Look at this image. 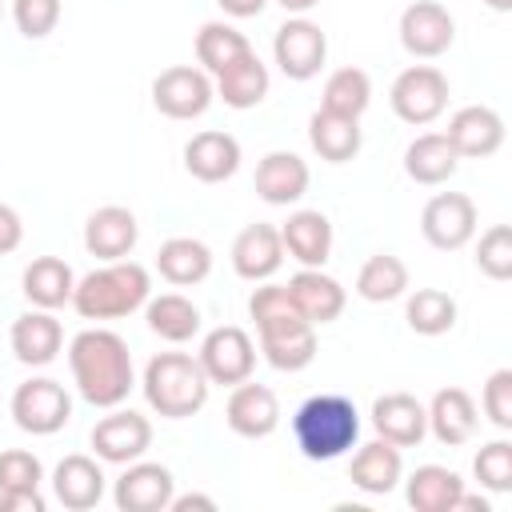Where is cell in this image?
<instances>
[{
  "instance_id": "cell-1",
  "label": "cell",
  "mask_w": 512,
  "mask_h": 512,
  "mask_svg": "<svg viewBox=\"0 0 512 512\" xmlns=\"http://www.w3.org/2000/svg\"><path fill=\"white\" fill-rule=\"evenodd\" d=\"M68 368L72 384L84 404L92 408H116L136 388V368L128 340L112 328H84L68 340Z\"/></svg>"
},
{
  "instance_id": "cell-2",
  "label": "cell",
  "mask_w": 512,
  "mask_h": 512,
  "mask_svg": "<svg viewBox=\"0 0 512 512\" xmlns=\"http://www.w3.org/2000/svg\"><path fill=\"white\" fill-rule=\"evenodd\" d=\"M292 440L304 460H340L360 440V412L340 392H316L292 412Z\"/></svg>"
},
{
  "instance_id": "cell-3",
  "label": "cell",
  "mask_w": 512,
  "mask_h": 512,
  "mask_svg": "<svg viewBox=\"0 0 512 512\" xmlns=\"http://www.w3.org/2000/svg\"><path fill=\"white\" fill-rule=\"evenodd\" d=\"M152 296V272L136 260H108L76 280L72 308L80 320H120L144 308Z\"/></svg>"
},
{
  "instance_id": "cell-4",
  "label": "cell",
  "mask_w": 512,
  "mask_h": 512,
  "mask_svg": "<svg viewBox=\"0 0 512 512\" xmlns=\"http://www.w3.org/2000/svg\"><path fill=\"white\" fill-rule=\"evenodd\" d=\"M140 392H144V400H148V408L156 416L188 420L208 404L212 384H208V376H204L196 356H188V352H156L144 364Z\"/></svg>"
},
{
  "instance_id": "cell-5",
  "label": "cell",
  "mask_w": 512,
  "mask_h": 512,
  "mask_svg": "<svg viewBox=\"0 0 512 512\" xmlns=\"http://www.w3.org/2000/svg\"><path fill=\"white\" fill-rule=\"evenodd\" d=\"M12 420L28 436H56L72 420V396L52 376H32L12 392Z\"/></svg>"
},
{
  "instance_id": "cell-6",
  "label": "cell",
  "mask_w": 512,
  "mask_h": 512,
  "mask_svg": "<svg viewBox=\"0 0 512 512\" xmlns=\"http://www.w3.org/2000/svg\"><path fill=\"white\" fill-rule=\"evenodd\" d=\"M388 104L404 124L424 128V124L440 120L448 108V76L436 64H412L392 80Z\"/></svg>"
},
{
  "instance_id": "cell-7",
  "label": "cell",
  "mask_w": 512,
  "mask_h": 512,
  "mask_svg": "<svg viewBox=\"0 0 512 512\" xmlns=\"http://www.w3.org/2000/svg\"><path fill=\"white\" fill-rule=\"evenodd\" d=\"M272 60L288 80H312L320 76L328 60V36L308 16H288L272 36Z\"/></svg>"
},
{
  "instance_id": "cell-8",
  "label": "cell",
  "mask_w": 512,
  "mask_h": 512,
  "mask_svg": "<svg viewBox=\"0 0 512 512\" xmlns=\"http://www.w3.org/2000/svg\"><path fill=\"white\" fill-rule=\"evenodd\" d=\"M212 100H216L212 76L196 64H172L152 80V104L168 120H196L212 108Z\"/></svg>"
},
{
  "instance_id": "cell-9",
  "label": "cell",
  "mask_w": 512,
  "mask_h": 512,
  "mask_svg": "<svg viewBox=\"0 0 512 512\" xmlns=\"http://www.w3.org/2000/svg\"><path fill=\"white\" fill-rule=\"evenodd\" d=\"M196 360H200L208 384L232 388V384H240V380L252 376V368H256V344H252V336L240 324H220V328H212L200 340Z\"/></svg>"
},
{
  "instance_id": "cell-10",
  "label": "cell",
  "mask_w": 512,
  "mask_h": 512,
  "mask_svg": "<svg viewBox=\"0 0 512 512\" xmlns=\"http://www.w3.org/2000/svg\"><path fill=\"white\" fill-rule=\"evenodd\" d=\"M92 452L104 464H132L152 448V420L136 408H108L92 428Z\"/></svg>"
},
{
  "instance_id": "cell-11",
  "label": "cell",
  "mask_w": 512,
  "mask_h": 512,
  "mask_svg": "<svg viewBox=\"0 0 512 512\" xmlns=\"http://www.w3.org/2000/svg\"><path fill=\"white\" fill-rule=\"evenodd\" d=\"M480 212L464 192H436L420 212V232L436 252H456L476 236Z\"/></svg>"
},
{
  "instance_id": "cell-12",
  "label": "cell",
  "mask_w": 512,
  "mask_h": 512,
  "mask_svg": "<svg viewBox=\"0 0 512 512\" xmlns=\"http://www.w3.org/2000/svg\"><path fill=\"white\" fill-rule=\"evenodd\" d=\"M456 40V20L440 0H412L400 12V44L416 60H436L452 48Z\"/></svg>"
},
{
  "instance_id": "cell-13",
  "label": "cell",
  "mask_w": 512,
  "mask_h": 512,
  "mask_svg": "<svg viewBox=\"0 0 512 512\" xmlns=\"http://www.w3.org/2000/svg\"><path fill=\"white\" fill-rule=\"evenodd\" d=\"M172 496H176L172 468L152 464L144 456L132 460V464H124V472L112 484V504L120 512H168Z\"/></svg>"
},
{
  "instance_id": "cell-14",
  "label": "cell",
  "mask_w": 512,
  "mask_h": 512,
  "mask_svg": "<svg viewBox=\"0 0 512 512\" xmlns=\"http://www.w3.org/2000/svg\"><path fill=\"white\" fill-rule=\"evenodd\" d=\"M224 424L236 436H244V440L272 436L280 428V400H276V392L268 384H252V376L232 384V396L224 404Z\"/></svg>"
},
{
  "instance_id": "cell-15",
  "label": "cell",
  "mask_w": 512,
  "mask_h": 512,
  "mask_svg": "<svg viewBox=\"0 0 512 512\" xmlns=\"http://www.w3.org/2000/svg\"><path fill=\"white\" fill-rule=\"evenodd\" d=\"M444 136L460 160H484V156L500 152V144H504V116L488 104H468V108L452 112Z\"/></svg>"
},
{
  "instance_id": "cell-16",
  "label": "cell",
  "mask_w": 512,
  "mask_h": 512,
  "mask_svg": "<svg viewBox=\"0 0 512 512\" xmlns=\"http://www.w3.org/2000/svg\"><path fill=\"white\" fill-rule=\"evenodd\" d=\"M284 264V240H280V228L268 224V220H256L248 228H240V236L232 240V272L240 280H272Z\"/></svg>"
},
{
  "instance_id": "cell-17",
  "label": "cell",
  "mask_w": 512,
  "mask_h": 512,
  "mask_svg": "<svg viewBox=\"0 0 512 512\" xmlns=\"http://www.w3.org/2000/svg\"><path fill=\"white\" fill-rule=\"evenodd\" d=\"M108 492V476L100 468L96 456H84V452H72L64 456L56 468H52V496L68 508V512H88L104 500Z\"/></svg>"
},
{
  "instance_id": "cell-18",
  "label": "cell",
  "mask_w": 512,
  "mask_h": 512,
  "mask_svg": "<svg viewBox=\"0 0 512 512\" xmlns=\"http://www.w3.org/2000/svg\"><path fill=\"white\" fill-rule=\"evenodd\" d=\"M184 168L200 184H224L240 168V140L220 128H204L184 144Z\"/></svg>"
},
{
  "instance_id": "cell-19",
  "label": "cell",
  "mask_w": 512,
  "mask_h": 512,
  "mask_svg": "<svg viewBox=\"0 0 512 512\" xmlns=\"http://www.w3.org/2000/svg\"><path fill=\"white\" fill-rule=\"evenodd\" d=\"M136 240H140V224H136L132 208H124V204H104L84 220V248H88V256H96L104 264L132 256Z\"/></svg>"
},
{
  "instance_id": "cell-20",
  "label": "cell",
  "mask_w": 512,
  "mask_h": 512,
  "mask_svg": "<svg viewBox=\"0 0 512 512\" xmlns=\"http://www.w3.org/2000/svg\"><path fill=\"white\" fill-rule=\"evenodd\" d=\"M8 344H12V356L28 368H44L60 356L64 348V324L48 312V308H32V312H20L12 320V332H8Z\"/></svg>"
},
{
  "instance_id": "cell-21",
  "label": "cell",
  "mask_w": 512,
  "mask_h": 512,
  "mask_svg": "<svg viewBox=\"0 0 512 512\" xmlns=\"http://www.w3.org/2000/svg\"><path fill=\"white\" fill-rule=\"evenodd\" d=\"M372 428L396 448H416L428 436V412L412 392H384L372 400Z\"/></svg>"
},
{
  "instance_id": "cell-22",
  "label": "cell",
  "mask_w": 512,
  "mask_h": 512,
  "mask_svg": "<svg viewBox=\"0 0 512 512\" xmlns=\"http://www.w3.org/2000/svg\"><path fill=\"white\" fill-rule=\"evenodd\" d=\"M308 180H312L308 164H304L296 152H284V148H276V152L260 156L256 176H252L256 196H260L264 204H272V208H288V204L304 200Z\"/></svg>"
},
{
  "instance_id": "cell-23",
  "label": "cell",
  "mask_w": 512,
  "mask_h": 512,
  "mask_svg": "<svg viewBox=\"0 0 512 512\" xmlns=\"http://www.w3.org/2000/svg\"><path fill=\"white\" fill-rule=\"evenodd\" d=\"M284 256H292L300 268H324L332 256V220L320 208H296L280 224Z\"/></svg>"
},
{
  "instance_id": "cell-24",
  "label": "cell",
  "mask_w": 512,
  "mask_h": 512,
  "mask_svg": "<svg viewBox=\"0 0 512 512\" xmlns=\"http://www.w3.org/2000/svg\"><path fill=\"white\" fill-rule=\"evenodd\" d=\"M424 412H428V432L444 444V448H460V444H468L472 436H476V424H480V408H476V400L464 392V388H440L428 404H424Z\"/></svg>"
},
{
  "instance_id": "cell-25",
  "label": "cell",
  "mask_w": 512,
  "mask_h": 512,
  "mask_svg": "<svg viewBox=\"0 0 512 512\" xmlns=\"http://www.w3.org/2000/svg\"><path fill=\"white\" fill-rule=\"evenodd\" d=\"M348 480L368 492V496H388L400 480H404V460H400V448L388 444V440H368V444H356L352 452V464H348Z\"/></svg>"
},
{
  "instance_id": "cell-26",
  "label": "cell",
  "mask_w": 512,
  "mask_h": 512,
  "mask_svg": "<svg viewBox=\"0 0 512 512\" xmlns=\"http://www.w3.org/2000/svg\"><path fill=\"white\" fill-rule=\"evenodd\" d=\"M288 292H292V300H296V308L304 312L308 324H332L348 304L344 284L336 276H328L324 268H300L288 280Z\"/></svg>"
},
{
  "instance_id": "cell-27",
  "label": "cell",
  "mask_w": 512,
  "mask_h": 512,
  "mask_svg": "<svg viewBox=\"0 0 512 512\" xmlns=\"http://www.w3.org/2000/svg\"><path fill=\"white\" fill-rule=\"evenodd\" d=\"M212 88H216V100H224L236 112H248L256 104H264V96L272 88V76H268V64L256 52H244L236 64H228L224 72H216Z\"/></svg>"
},
{
  "instance_id": "cell-28",
  "label": "cell",
  "mask_w": 512,
  "mask_h": 512,
  "mask_svg": "<svg viewBox=\"0 0 512 512\" xmlns=\"http://www.w3.org/2000/svg\"><path fill=\"white\" fill-rule=\"evenodd\" d=\"M72 288H76V272H72V264L60 260V256H36V260L24 268V276H20L24 300H28L32 308H48V312L72 304Z\"/></svg>"
},
{
  "instance_id": "cell-29",
  "label": "cell",
  "mask_w": 512,
  "mask_h": 512,
  "mask_svg": "<svg viewBox=\"0 0 512 512\" xmlns=\"http://www.w3.org/2000/svg\"><path fill=\"white\" fill-rule=\"evenodd\" d=\"M460 168V156L456 148L448 144L444 132H420L408 148H404V172L408 180L424 184V188H436V184H448Z\"/></svg>"
},
{
  "instance_id": "cell-30",
  "label": "cell",
  "mask_w": 512,
  "mask_h": 512,
  "mask_svg": "<svg viewBox=\"0 0 512 512\" xmlns=\"http://www.w3.org/2000/svg\"><path fill=\"white\" fill-rule=\"evenodd\" d=\"M156 272L172 288H192L212 272V248L196 236H172L156 248Z\"/></svg>"
},
{
  "instance_id": "cell-31",
  "label": "cell",
  "mask_w": 512,
  "mask_h": 512,
  "mask_svg": "<svg viewBox=\"0 0 512 512\" xmlns=\"http://www.w3.org/2000/svg\"><path fill=\"white\" fill-rule=\"evenodd\" d=\"M308 144H312V152H316L320 160H328V164H348V160L360 152V144H364L360 120L316 108L312 120H308Z\"/></svg>"
},
{
  "instance_id": "cell-32",
  "label": "cell",
  "mask_w": 512,
  "mask_h": 512,
  "mask_svg": "<svg viewBox=\"0 0 512 512\" xmlns=\"http://www.w3.org/2000/svg\"><path fill=\"white\" fill-rule=\"evenodd\" d=\"M464 492V480L444 464H420L404 480V500L416 512H452Z\"/></svg>"
},
{
  "instance_id": "cell-33",
  "label": "cell",
  "mask_w": 512,
  "mask_h": 512,
  "mask_svg": "<svg viewBox=\"0 0 512 512\" xmlns=\"http://www.w3.org/2000/svg\"><path fill=\"white\" fill-rule=\"evenodd\" d=\"M144 320H148V332H156V336L168 340V344H188V340L200 332V308H196L184 292L148 296Z\"/></svg>"
},
{
  "instance_id": "cell-34",
  "label": "cell",
  "mask_w": 512,
  "mask_h": 512,
  "mask_svg": "<svg viewBox=\"0 0 512 512\" xmlns=\"http://www.w3.org/2000/svg\"><path fill=\"white\" fill-rule=\"evenodd\" d=\"M248 316L256 320V336H276V332H288V328L308 324L304 312L296 308L288 284H268V280H260V288H252Z\"/></svg>"
},
{
  "instance_id": "cell-35",
  "label": "cell",
  "mask_w": 512,
  "mask_h": 512,
  "mask_svg": "<svg viewBox=\"0 0 512 512\" xmlns=\"http://www.w3.org/2000/svg\"><path fill=\"white\" fill-rule=\"evenodd\" d=\"M408 292V264L392 252H376L356 272V296L368 304H388Z\"/></svg>"
},
{
  "instance_id": "cell-36",
  "label": "cell",
  "mask_w": 512,
  "mask_h": 512,
  "mask_svg": "<svg viewBox=\"0 0 512 512\" xmlns=\"http://www.w3.org/2000/svg\"><path fill=\"white\" fill-rule=\"evenodd\" d=\"M244 52H252V44H248V36H244L240 28H232V24H224V20L200 24V32H196V60H200V68H204L208 76L224 72V68L236 64Z\"/></svg>"
},
{
  "instance_id": "cell-37",
  "label": "cell",
  "mask_w": 512,
  "mask_h": 512,
  "mask_svg": "<svg viewBox=\"0 0 512 512\" xmlns=\"http://www.w3.org/2000/svg\"><path fill=\"white\" fill-rule=\"evenodd\" d=\"M372 104V80L364 68H336L328 80H324V96H320V108L324 112H336V116H352L360 120Z\"/></svg>"
},
{
  "instance_id": "cell-38",
  "label": "cell",
  "mask_w": 512,
  "mask_h": 512,
  "mask_svg": "<svg viewBox=\"0 0 512 512\" xmlns=\"http://www.w3.org/2000/svg\"><path fill=\"white\" fill-rule=\"evenodd\" d=\"M404 320L416 336H444L456 328V300L444 288H416L404 304Z\"/></svg>"
},
{
  "instance_id": "cell-39",
  "label": "cell",
  "mask_w": 512,
  "mask_h": 512,
  "mask_svg": "<svg viewBox=\"0 0 512 512\" xmlns=\"http://www.w3.org/2000/svg\"><path fill=\"white\" fill-rule=\"evenodd\" d=\"M260 352L276 372H304L316 360V324H300L276 336H260Z\"/></svg>"
},
{
  "instance_id": "cell-40",
  "label": "cell",
  "mask_w": 512,
  "mask_h": 512,
  "mask_svg": "<svg viewBox=\"0 0 512 512\" xmlns=\"http://www.w3.org/2000/svg\"><path fill=\"white\" fill-rule=\"evenodd\" d=\"M472 472H476L480 488H488V492H512V440L496 436V440L480 444V452L472 460Z\"/></svg>"
},
{
  "instance_id": "cell-41",
  "label": "cell",
  "mask_w": 512,
  "mask_h": 512,
  "mask_svg": "<svg viewBox=\"0 0 512 512\" xmlns=\"http://www.w3.org/2000/svg\"><path fill=\"white\" fill-rule=\"evenodd\" d=\"M476 268L504 284L512 280V228L508 224H492L488 232H480V244H476Z\"/></svg>"
},
{
  "instance_id": "cell-42",
  "label": "cell",
  "mask_w": 512,
  "mask_h": 512,
  "mask_svg": "<svg viewBox=\"0 0 512 512\" xmlns=\"http://www.w3.org/2000/svg\"><path fill=\"white\" fill-rule=\"evenodd\" d=\"M64 4L60 0H12V20L24 40H44L60 24Z\"/></svg>"
},
{
  "instance_id": "cell-43",
  "label": "cell",
  "mask_w": 512,
  "mask_h": 512,
  "mask_svg": "<svg viewBox=\"0 0 512 512\" xmlns=\"http://www.w3.org/2000/svg\"><path fill=\"white\" fill-rule=\"evenodd\" d=\"M44 480V464L40 456L24 452V448H8L0 452V492H24V488H40Z\"/></svg>"
},
{
  "instance_id": "cell-44",
  "label": "cell",
  "mask_w": 512,
  "mask_h": 512,
  "mask_svg": "<svg viewBox=\"0 0 512 512\" xmlns=\"http://www.w3.org/2000/svg\"><path fill=\"white\" fill-rule=\"evenodd\" d=\"M480 408H484V416H488L500 432H512V368H496V372L484 380Z\"/></svg>"
},
{
  "instance_id": "cell-45",
  "label": "cell",
  "mask_w": 512,
  "mask_h": 512,
  "mask_svg": "<svg viewBox=\"0 0 512 512\" xmlns=\"http://www.w3.org/2000/svg\"><path fill=\"white\" fill-rule=\"evenodd\" d=\"M20 240H24V220H20V212L0 200V256L16 252Z\"/></svg>"
},
{
  "instance_id": "cell-46",
  "label": "cell",
  "mask_w": 512,
  "mask_h": 512,
  "mask_svg": "<svg viewBox=\"0 0 512 512\" xmlns=\"http://www.w3.org/2000/svg\"><path fill=\"white\" fill-rule=\"evenodd\" d=\"M0 512H48V500L40 496V488L0 492Z\"/></svg>"
},
{
  "instance_id": "cell-47",
  "label": "cell",
  "mask_w": 512,
  "mask_h": 512,
  "mask_svg": "<svg viewBox=\"0 0 512 512\" xmlns=\"http://www.w3.org/2000/svg\"><path fill=\"white\" fill-rule=\"evenodd\" d=\"M216 4H220V12H224V16H232V20L260 16V12L268 8V0H216Z\"/></svg>"
},
{
  "instance_id": "cell-48",
  "label": "cell",
  "mask_w": 512,
  "mask_h": 512,
  "mask_svg": "<svg viewBox=\"0 0 512 512\" xmlns=\"http://www.w3.org/2000/svg\"><path fill=\"white\" fill-rule=\"evenodd\" d=\"M192 508H200V512H216V500L204 496V492H184V496H172V504H168V512H192Z\"/></svg>"
},
{
  "instance_id": "cell-49",
  "label": "cell",
  "mask_w": 512,
  "mask_h": 512,
  "mask_svg": "<svg viewBox=\"0 0 512 512\" xmlns=\"http://www.w3.org/2000/svg\"><path fill=\"white\" fill-rule=\"evenodd\" d=\"M452 512H492V508H488V500H484V496H472V492H468V488H464V492H460V500H456V508H452Z\"/></svg>"
},
{
  "instance_id": "cell-50",
  "label": "cell",
  "mask_w": 512,
  "mask_h": 512,
  "mask_svg": "<svg viewBox=\"0 0 512 512\" xmlns=\"http://www.w3.org/2000/svg\"><path fill=\"white\" fill-rule=\"evenodd\" d=\"M284 12H292V16H304V12H312L320 0H276Z\"/></svg>"
},
{
  "instance_id": "cell-51",
  "label": "cell",
  "mask_w": 512,
  "mask_h": 512,
  "mask_svg": "<svg viewBox=\"0 0 512 512\" xmlns=\"http://www.w3.org/2000/svg\"><path fill=\"white\" fill-rule=\"evenodd\" d=\"M484 4L496 8V12H508V8H512V0H484Z\"/></svg>"
},
{
  "instance_id": "cell-52",
  "label": "cell",
  "mask_w": 512,
  "mask_h": 512,
  "mask_svg": "<svg viewBox=\"0 0 512 512\" xmlns=\"http://www.w3.org/2000/svg\"><path fill=\"white\" fill-rule=\"evenodd\" d=\"M0 16H4V12H0Z\"/></svg>"
}]
</instances>
